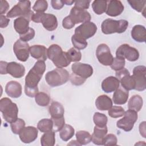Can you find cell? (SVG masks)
Returning a JSON list of instances; mask_svg holds the SVG:
<instances>
[{"mask_svg":"<svg viewBox=\"0 0 146 146\" xmlns=\"http://www.w3.org/2000/svg\"><path fill=\"white\" fill-rule=\"evenodd\" d=\"M90 1H77L75 2V7L80 9L86 10L89 8Z\"/></svg>","mask_w":146,"mask_h":146,"instance_id":"681fc988","label":"cell"},{"mask_svg":"<svg viewBox=\"0 0 146 146\" xmlns=\"http://www.w3.org/2000/svg\"><path fill=\"white\" fill-rule=\"evenodd\" d=\"M75 24L72 21L69 15L66 17L62 21V26L66 29H71L75 26Z\"/></svg>","mask_w":146,"mask_h":146,"instance_id":"c3c4849f","label":"cell"},{"mask_svg":"<svg viewBox=\"0 0 146 146\" xmlns=\"http://www.w3.org/2000/svg\"><path fill=\"white\" fill-rule=\"evenodd\" d=\"M8 63L4 61H1L0 67H1V74H7V66Z\"/></svg>","mask_w":146,"mask_h":146,"instance_id":"db71d44e","label":"cell"},{"mask_svg":"<svg viewBox=\"0 0 146 146\" xmlns=\"http://www.w3.org/2000/svg\"><path fill=\"white\" fill-rule=\"evenodd\" d=\"M131 36L137 42H145L146 40L145 27L140 25L134 26L131 30Z\"/></svg>","mask_w":146,"mask_h":146,"instance_id":"d4e9b609","label":"cell"},{"mask_svg":"<svg viewBox=\"0 0 146 146\" xmlns=\"http://www.w3.org/2000/svg\"><path fill=\"white\" fill-rule=\"evenodd\" d=\"M75 133L74 128L69 124H65L63 127L59 131V136L60 139L67 141L73 137Z\"/></svg>","mask_w":146,"mask_h":146,"instance_id":"4dcf8cb0","label":"cell"},{"mask_svg":"<svg viewBox=\"0 0 146 146\" xmlns=\"http://www.w3.org/2000/svg\"><path fill=\"white\" fill-rule=\"evenodd\" d=\"M34 36H35V30L31 27L29 28V30L26 33L22 35H19L20 39L26 42L33 39Z\"/></svg>","mask_w":146,"mask_h":146,"instance_id":"bcb514c9","label":"cell"},{"mask_svg":"<svg viewBox=\"0 0 146 146\" xmlns=\"http://www.w3.org/2000/svg\"><path fill=\"white\" fill-rule=\"evenodd\" d=\"M124 110L120 106H112V107L108 110V113L110 117L112 118H117L121 117L124 115Z\"/></svg>","mask_w":146,"mask_h":146,"instance_id":"ab89813d","label":"cell"},{"mask_svg":"<svg viewBox=\"0 0 146 146\" xmlns=\"http://www.w3.org/2000/svg\"><path fill=\"white\" fill-rule=\"evenodd\" d=\"M76 138L77 141L80 145H86L90 143L92 140V136L90 133L86 131H79L76 133Z\"/></svg>","mask_w":146,"mask_h":146,"instance_id":"1f68e13d","label":"cell"},{"mask_svg":"<svg viewBox=\"0 0 146 146\" xmlns=\"http://www.w3.org/2000/svg\"><path fill=\"white\" fill-rule=\"evenodd\" d=\"M10 127L12 132L14 134L18 135L25 127V122L23 119L18 118L15 121L10 123Z\"/></svg>","mask_w":146,"mask_h":146,"instance_id":"74e56055","label":"cell"},{"mask_svg":"<svg viewBox=\"0 0 146 146\" xmlns=\"http://www.w3.org/2000/svg\"><path fill=\"white\" fill-rule=\"evenodd\" d=\"M139 132L140 135L145 138V121L141 122L139 125Z\"/></svg>","mask_w":146,"mask_h":146,"instance_id":"11a10c76","label":"cell"},{"mask_svg":"<svg viewBox=\"0 0 146 146\" xmlns=\"http://www.w3.org/2000/svg\"><path fill=\"white\" fill-rule=\"evenodd\" d=\"M120 82L116 77L110 76L104 79L102 83V88L106 93L115 91L119 87Z\"/></svg>","mask_w":146,"mask_h":146,"instance_id":"44dd1931","label":"cell"},{"mask_svg":"<svg viewBox=\"0 0 146 146\" xmlns=\"http://www.w3.org/2000/svg\"><path fill=\"white\" fill-rule=\"evenodd\" d=\"M30 47L28 43L18 39L13 45V51L17 59L21 62H26L30 53Z\"/></svg>","mask_w":146,"mask_h":146,"instance_id":"4fadbf2b","label":"cell"},{"mask_svg":"<svg viewBox=\"0 0 146 146\" xmlns=\"http://www.w3.org/2000/svg\"><path fill=\"white\" fill-rule=\"evenodd\" d=\"M22 86L17 81H10L6 85L5 92L11 98H18L20 97L22 95Z\"/></svg>","mask_w":146,"mask_h":146,"instance_id":"ac0fdd59","label":"cell"},{"mask_svg":"<svg viewBox=\"0 0 146 146\" xmlns=\"http://www.w3.org/2000/svg\"><path fill=\"white\" fill-rule=\"evenodd\" d=\"M75 24L90 22L91 18L90 14L86 10H82L73 7L69 15Z\"/></svg>","mask_w":146,"mask_h":146,"instance_id":"9a60e30c","label":"cell"},{"mask_svg":"<svg viewBox=\"0 0 146 146\" xmlns=\"http://www.w3.org/2000/svg\"><path fill=\"white\" fill-rule=\"evenodd\" d=\"M38 129L33 126L25 127L19 134L21 140L24 143H30L36 140L38 137Z\"/></svg>","mask_w":146,"mask_h":146,"instance_id":"2e32d148","label":"cell"},{"mask_svg":"<svg viewBox=\"0 0 146 146\" xmlns=\"http://www.w3.org/2000/svg\"><path fill=\"white\" fill-rule=\"evenodd\" d=\"M71 41L74 48L78 50L84 49L87 46V42L86 40L83 39L81 38L74 34L71 37Z\"/></svg>","mask_w":146,"mask_h":146,"instance_id":"8d00e7d4","label":"cell"},{"mask_svg":"<svg viewBox=\"0 0 146 146\" xmlns=\"http://www.w3.org/2000/svg\"><path fill=\"white\" fill-rule=\"evenodd\" d=\"M137 112L133 111L128 110L124 112L123 118L119 120L116 123L117 127L124 130V131L128 132L132 129L135 122L137 120Z\"/></svg>","mask_w":146,"mask_h":146,"instance_id":"52a82bcc","label":"cell"},{"mask_svg":"<svg viewBox=\"0 0 146 146\" xmlns=\"http://www.w3.org/2000/svg\"><path fill=\"white\" fill-rule=\"evenodd\" d=\"M64 3L67 5H71L72 3H74L75 2L73 1H64Z\"/></svg>","mask_w":146,"mask_h":146,"instance_id":"9f6ffc18","label":"cell"},{"mask_svg":"<svg viewBox=\"0 0 146 146\" xmlns=\"http://www.w3.org/2000/svg\"><path fill=\"white\" fill-rule=\"evenodd\" d=\"M93 120L95 125L98 127H104L107 125L108 118L104 113L95 112L93 116Z\"/></svg>","mask_w":146,"mask_h":146,"instance_id":"d590c367","label":"cell"},{"mask_svg":"<svg viewBox=\"0 0 146 146\" xmlns=\"http://www.w3.org/2000/svg\"><path fill=\"white\" fill-rule=\"evenodd\" d=\"M128 26V22L124 19L113 20L106 19L104 20L101 25L102 31L104 34L113 33H123L125 32Z\"/></svg>","mask_w":146,"mask_h":146,"instance_id":"5b68a950","label":"cell"},{"mask_svg":"<svg viewBox=\"0 0 146 146\" xmlns=\"http://www.w3.org/2000/svg\"><path fill=\"white\" fill-rule=\"evenodd\" d=\"M70 79L69 72L63 68H56L47 72L45 76L47 83L54 87L65 84Z\"/></svg>","mask_w":146,"mask_h":146,"instance_id":"3957f363","label":"cell"},{"mask_svg":"<svg viewBox=\"0 0 146 146\" xmlns=\"http://www.w3.org/2000/svg\"><path fill=\"white\" fill-rule=\"evenodd\" d=\"M143 100L142 98L139 95L132 96L128 103V107L129 110H133L136 112L140 111L143 107Z\"/></svg>","mask_w":146,"mask_h":146,"instance_id":"f1b7e54d","label":"cell"},{"mask_svg":"<svg viewBox=\"0 0 146 146\" xmlns=\"http://www.w3.org/2000/svg\"><path fill=\"white\" fill-rule=\"evenodd\" d=\"M71 70L72 73L86 79L93 74V68L91 65L80 62L73 63L71 66Z\"/></svg>","mask_w":146,"mask_h":146,"instance_id":"5bb4252c","label":"cell"},{"mask_svg":"<svg viewBox=\"0 0 146 146\" xmlns=\"http://www.w3.org/2000/svg\"><path fill=\"white\" fill-rule=\"evenodd\" d=\"M47 57L58 68L66 67L71 63L67 52L63 51L62 48L56 44H51L48 48Z\"/></svg>","mask_w":146,"mask_h":146,"instance_id":"7a4b0ae2","label":"cell"},{"mask_svg":"<svg viewBox=\"0 0 146 146\" xmlns=\"http://www.w3.org/2000/svg\"><path fill=\"white\" fill-rule=\"evenodd\" d=\"M9 9V5L8 2L6 1H1V7H0V14L1 15H2L3 14H5L6 13V11Z\"/></svg>","mask_w":146,"mask_h":146,"instance_id":"816d5d0a","label":"cell"},{"mask_svg":"<svg viewBox=\"0 0 146 146\" xmlns=\"http://www.w3.org/2000/svg\"><path fill=\"white\" fill-rule=\"evenodd\" d=\"M107 6V1L104 0H95L92 3L93 10L98 15H101L106 12Z\"/></svg>","mask_w":146,"mask_h":146,"instance_id":"d6a6232c","label":"cell"},{"mask_svg":"<svg viewBox=\"0 0 146 146\" xmlns=\"http://www.w3.org/2000/svg\"><path fill=\"white\" fill-rule=\"evenodd\" d=\"M55 132L50 131L45 132L40 138V144L42 146H53L55 143Z\"/></svg>","mask_w":146,"mask_h":146,"instance_id":"f546056e","label":"cell"},{"mask_svg":"<svg viewBox=\"0 0 146 146\" xmlns=\"http://www.w3.org/2000/svg\"><path fill=\"white\" fill-rule=\"evenodd\" d=\"M30 21L23 17L16 18L14 21V27L15 30L19 34L26 33L29 29Z\"/></svg>","mask_w":146,"mask_h":146,"instance_id":"484cf974","label":"cell"},{"mask_svg":"<svg viewBox=\"0 0 146 146\" xmlns=\"http://www.w3.org/2000/svg\"><path fill=\"white\" fill-rule=\"evenodd\" d=\"M67 54L71 62H78L81 60L82 54L80 51L74 47H72L70 49H69L67 52Z\"/></svg>","mask_w":146,"mask_h":146,"instance_id":"f35d334b","label":"cell"},{"mask_svg":"<svg viewBox=\"0 0 146 146\" xmlns=\"http://www.w3.org/2000/svg\"><path fill=\"white\" fill-rule=\"evenodd\" d=\"M40 23L45 29L52 31L55 30L58 27V21L56 17L49 13H43Z\"/></svg>","mask_w":146,"mask_h":146,"instance_id":"d6986e66","label":"cell"},{"mask_svg":"<svg viewBox=\"0 0 146 146\" xmlns=\"http://www.w3.org/2000/svg\"><path fill=\"white\" fill-rule=\"evenodd\" d=\"M130 6L137 12L143 13L145 9V1H127Z\"/></svg>","mask_w":146,"mask_h":146,"instance_id":"b9f144b4","label":"cell"},{"mask_svg":"<svg viewBox=\"0 0 146 146\" xmlns=\"http://www.w3.org/2000/svg\"><path fill=\"white\" fill-rule=\"evenodd\" d=\"M38 129L42 132H47L53 129V121L51 119H43L37 124Z\"/></svg>","mask_w":146,"mask_h":146,"instance_id":"836d02e7","label":"cell"},{"mask_svg":"<svg viewBox=\"0 0 146 146\" xmlns=\"http://www.w3.org/2000/svg\"><path fill=\"white\" fill-rule=\"evenodd\" d=\"M48 112L51 118H60L64 117V109L63 105L59 102H52L48 108Z\"/></svg>","mask_w":146,"mask_h":146,"instance_id":"83f0119b","label":"cell"},{"mask_svg":"<svg viewBox=\"0 0 146 146\" xmlns=\"http://www.w3.org/2000/svg\"><path fill=\"white\" fill-rule=\"evenodd\" d=\"M146 67L144 66H136L133 70L132 77L135 82V89L143 91L146 88Z\"/></svg>","mask_w":146,"mask_h":146,"instance_id":"30bf717a","label":"cell"},{"mask_svg":"<svg viewBox=\"0 0 146 146\" xmlns=\"http://www.w3.org/2000/svg\"><path fill=\"white\" fill-rule=\"evenodd\" d=\"M117 139L116 136L112 133L106 135L103 139V145H116Z\"/></svg>","mask_w":146,"mask_h":146,"instance_id":"ee69618b","label":"cell"},{"mask_svg":"<svg viewBox=\"0 0 146 146\" xmlns=\"http://www.w3.org/2000/svg\"><path fill=\"white\" fill-rule=\"evenodd\" d=\"M48 7V3L45 0L36 1L33 7V9L36 13H44Z\"/></svg>","mask_w":146,"mask_h":146,"instance_id":"7bdbcfd3","label":"cell"},{"mask_svg":"<svg viewBox=\"0 0 146 146\" xmlns=\"http://www.w3.org/2000/svg\"><path fill=\"white\" fill-rule=\"evenodd\" d=\"M116 56L127 59L130 62L136 61L139 58V52L135 47H131L128 44L120 45L116 51Z\"/></svg>","mask_w":146,"mask_h":146,"instance_id":"ba28073f","label":"cell"},{"mask_svg":"<svg viewBox=\"0 0 146 146\" xmlns=\"http://www.w3.org/2000/svg\"><path fill=\"white\" fill-rule=\"evenodd\" d=\"M98 30L96 25L92 22L83 23L75 30V35L86 40L93 36Z\"/></svg>","mask_w":146,"mask_h":146,"instance_id":"9c48e42d","label":"cell"},{"mask_svg":"<svg viewBox=\"0 0 146 146\" xmlns=\"http://www.w3.org/2000/svg\"><path fill=\"white\" fill-rule=\"evenodd\" d=\"M51 3L53 9L55 10L61 9L64 5L63 1H59V0H52L51 1Z\"/></svg>","mask_w":146,"mask_h":146,"instance_id":"f907efd6","label":"cell"},{"mask_svg":"<svg viewBox=\"0 0 146 146\" xmlns=\"http://www.w3.org/2000/svg\"><path fill=\"white\" fill-rule=\"evenodd\" d=\"M108 132L107 126L98 127L95 125L94 129V132L92 136L91 141L96 145H103V139Z\"/></svg>","mask_w":146,"mask_h":146,"instance_id":"603a6c76","label":"cell"},{"mask_svg":"<svg viewBox=\"0 0 146 146\" xmlns=\"http://www.w3.org/2000/svg\"><path fill=\"white\" fill-rule=\"evenodd\" d=\"M129 92L122 87L119 88L114 92L112 100L115 104L121 105L125 104L128 99Z\"/></svg>","mask_w":146,"mask_h":146,"instance_id":"cb8c5ba5","label":"cell"},{"mask_svg":"<svg viewBox=\"0 0 146 146\" xmlns=\"http://www.w3.org/2000/svg\"><path fill=\"white\" fill-rule=\"evenodd\" d=\"M35 100L38 105L42 107H45L48 105L50 101V98L46 93L40 92H38L35 95Z\"/></svg>","mask_w":146,"mask_h":146,"instance_id":"e575fe53","label":"cell"},{"mask_svg":"<svg viewBox=\"0 0 146 146\" xmlns=\"http://www.w3.org/2000/svg\"><path fill=\"white\" fill-rule=\"evenodd\" d=\"M0 111L3 118L9 123L15 121L18 119V108L17 105L12 102L8 98H3L0 100Z\"/></svg>","mask_w":146,"mask_h":146,"instance_id":"277c9868","label":"cell"},{"mask_svg":"<svg viewBox=\"0 0 146 146\" xmlns=\"http://www.w3.org/2000/svg\"><path fill=\"white\" fill-rule=\"evenodd\" d=\"M53 121V128L54 131H59L65 125V120L64 117L60 118H51Z\"/></svg>","mask_w":146,"mask_h":146,"instance_id":"f6af8a7d","label":"cell"},{"mask_svg":"<svg viewBox=\"0 0 146 146\" xmlns=\"http://www.w3.org/2000/svg\"><path fill=\"white\" fill-rule=\"evenodd\" d=\"M124 7L121 2L117 0L107 1L106 13L110 17H116L120 15L124 11Z\"/></svg>","mask_w":146,"mask_h":146,"instance_id":"e0dca14e","label":"cell"},{"mask_svg":"<svg viewBox=\"0 0 146 146\" xmlns=\"http://www.w3.org/2000/svg\"><path fill=\"white\" fill-rule=\"evenodd\" d=\"M116 76L121 83V87L126 90H132L135 88V82L128 70L125 68L117 71Z\"/></svg>","mask_w":146,"mask_h":146,"instance_id":"7c38bea8","label":"cell"},{"mask_svg":"<svg viewBox=\"0 0 146 146\" xmlns=\"http://www.w3.org/2000/svg\"><path fill=\"white\" fill-rule=\"evenodd\" d=\"M1 18V28H5L7 26L9 22H10V19L7 18L6 16L1 15L0 16Z\"/></svg>","mask_w":146,"mask_h":146,"instance_id":"f5cc1de1","label":"cell"},{"mask_svg":"<svg viewBox=\"0 0 146 146\" xmlns=\"http://www.w3.org/2000/svg\"><path fill=\"white\" fill-rule=\"evenodd\" d=\"M7 73L15 78H21L25 74V68L23 65L15 62L8 63Z\"/></svg>","mask_w":146,"mask_h":146,"instance_id":"ffe728a7","label":"cell"},{"mask_svg":"<svg viewBox=\"0 0 146 146\" xmlns=\"http://www.w3.org/2000/svg\"><path fill=\"white\" fill-rule=\"evenodd\" d=\"M31 56L38 60L45 61L47 58V49L43 45H33L30 47Z\"/></svg>","mask_w":146,"mask_h":146,"instance_id":"7402d4cb","label":"cell"},{"mask_svg":"<svg viewBox=\"0 0 146 146\" xmlns=\"http://www.w3.org/2000/svg\"><path fill=\"white\" fill-rule=\"evenodd\" d=\"M70 80L72 84L75 86H80L86 82V79L72 73L70 76Z\"/></svg>","mask_w":146,"mask_h":146,"instance_id":"7dc6e473","label":"cell"},{"mask_svg":"<svg viewBox=\"0 0 146 146\" xmlns=\"http://www.w3.org/2000/svg\"><path fill=\"white\" fill-rule=\"evenodd\" d=\"M125 63V59L116 56L115 58H113L112 63L110 66L113 70L117 71L124 68Z\"/></svg>","mask_w":146,"mask_h":146,"instance_id":"60d3db41","label":"cell"},{"mask_svg":"<svg viewBox=\"0 0 146 146\" xmlns=\"http://www.w3.org/2000/svg\"><path fill=\"white\" fill-rule=\"evenodd\" d=\"M34 14L31 10V2L29 1H19L17 5L14 6L7 13V17L14 18L16 17H23L27 19L30 22L32 21V17Z\"/></svg>","mask_w":146,"mask_h":146,"instance_id":"8992f818","label":"cell"},{"mask_svg":"<svg viewBox=\"0 0 146 146\" xmlns=\"http://www.w3.org/2000/svg\"><path fill=\"white\" fill-rule=\"evenodd\" d=\"M46 67L44 61L38 60L29 71L25 78V92L27 96L33 98L39 92L38 84L46 70Z\"/></svg>","mask_w":146,"mask_h":146,"instance_id":"6da1fadb","label":"cell"},{"mask_svg":"<svg viewBox=\"0 0 146 146\" xmlns=\"http://www.w3.org/2000/svg\"><path fill=\"white\" fill-rule=\"evenodd\" d=\"M95 106L99 110L107 111L112 107V101L107 95H102L96 98L95 100Z\"/></svg>","mask_w":146,"mask_h":146,"instance_id":"4316f807","label":"cell"},{"mask_svg":"<svg viewBox=\"0 0 146 146\" xmlns=\"http://www.w3.org/2000/svg\"><path fill=\"white\" fill-rule=\"evenodd\" d=\"M96 55L98 61L104 66H111L113 57L109 47L105 43L100 44L96 48Z\"/></svg>","mask_w":146,"mask_h":146,"instance_id":"8fae6325","label":"cell"}]
</instances>
